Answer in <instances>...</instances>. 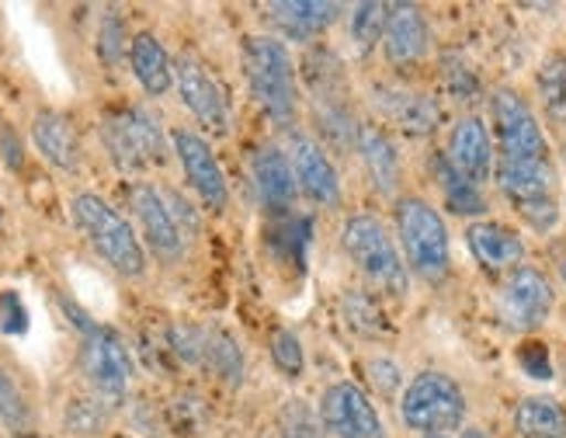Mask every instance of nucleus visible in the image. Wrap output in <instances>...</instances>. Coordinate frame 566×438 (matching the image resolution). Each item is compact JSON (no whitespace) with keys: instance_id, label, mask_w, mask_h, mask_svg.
<instances>
[{"instance_id":"35","label":"nucleus","mask_w":566,"mask_h":438,"mask_svg":"<svg viewBox=\"0 0 566 438\" xmlns=\"http://www.w3.org/2000/svg\"><path fill=\"white\" fill-rule=\"evenodd\" d=\"M361 373L368 379V386L376 389L379 397H392V394H403V373H400V365L392 362L389 355H373V358H365L361 362Z\"/></svg>"},{"instance_id":"44","label":"nucleus","mask_w":566,"mask_h":438,"mask_svg":"<svg viewBox=\"0 0 566 438\" xmlns=\"http://www.w3.org/2000/svg\"><path fill=\"white\" fill-rule=\"evenodd\" d=\"M563 376H566V365H563Z\"/></svg>"},{"instance_id":"9","label":"nucleus","mask_w":566,"mask_h":438,"mask_svg":"<svg viewBox=\"0 0 566 438\" xmlns=\"http://www.w3.org/2000/svg\"><path fill=\"white\" fill-rule=\"evenodd\" d=\"M556 306V292L553 282L538 272L535 264H522L514 272L504 275L501 289H497V313L504 327L518 331V334H532L538 327H546V321L553 316Z\"/></svg>"},{"instance_id":"19","label":"nucleus","mask_w":566,"mask_h":438,"mask_svg":"<svg viewBox=\"0 0 566 438\" xmlns=\"http://www.w3.org/2000/svg\"><path fill=\"white\" fill-rule=\"evenodd\" d=\"M355 150L361 154L365 175H368V181H373V188L379 195H386V199H389V195L400 191L403 164H400L397 143H392V136H389L386 126H376V122H361Z\"/></svg>"},{"instance_id":"12","label":"nucleus","mask_w":566,"mask_h":438,"mask_svg":"<svg viewBox=\"0 0 566 438\" xmlns=\"http://www.w3.org/2000/svg\"><path fill=\"white\" fill-rule=\"evenodd\" d=\"M170 146H175V154L181 160V170L188 185L199 191V199L206 209L212 212H223L227 202H230V185H227V175L223 167H219L212 146L191 129H175L170 133Z\"/></svg>"},{"instance_id":"43","label":"nucleus","mask_w":566,"mask_h":438,"mask_svg":"<svg viewBox=\"0 0 566 438\" xmlns=\"http://www.w3.org/2000/svg\"><path fill=\"white\" fill-rule=\"evenodd\" d=\"M424 438H449V435H424Z\"/></svg>"},{"instance_id":"10","label":"nucleus","mask_w":566,"mask_h":438,"mask_svg":"<svg viewBox=\"0 0 566 438\" xmlns=\"http://www.w3.org/2000/svg\"><path fill=\"white\" fill-rule=\"evenodd\" d=\"M319 421L334 438H386V421L373 397L352 379L331 383L319 397Z\"/></svg>"},{"instance_id":"29","label":"nucleus","mask_w":566,"mask_h":438,"mask_svg":"<svg viewBox=\"0 0 566 438\" xmlns=\"http://www.w3.org/2000/svg\"><path fill=\"white\" fill-rule=\"evenodd\" d=\"M122 126H126L129 139L136 143V150L143 154V160H160L164 157V133H160V122L146 112V108H126L118 115Z\"/></svg>"},{"instance_id":"26","label":"nucleus","mask_w":566,"mask_h":438,"mask_svg":"<svg viewBox=\"0 0 566 438\" xmlns=\"http://www.w3.org/2000/svg\"><path fill=\"white\" fill-rule=\"evenodd\" d=\"M535 91L546 115L566 126V49L543 60V66L535 73Z\"/></svg>"},{"instance_id":"32","label":"nucleus","mask_w":566,"mask_h":438,"mask_svg":"<svg viewBox=\"0 0 566 438\" xmlns=\"http://www.w3.org/2000/svg\"><path fill=\"white\" fill-rule=\"evenodd\" d=\"M268 352H272V362L275 369L285 376V379H300L303 369H306V352H303V341L295 331L289 327H279L272 331V341H268Z\"/></svg>"},{"instance_id":"1","label":"nucleus","mask_w":566,"mask_h":438,"mask_svg":"<svg viewBox=\"0 0 566 438\" xmlns=\"http://www.w3.org/2000/svg\"><path fill=\"white\" fill-rule=\"evenodd\" d=\"M243 73L254 94L258 108L289 129L300 118V81H295V63L289 49L275 35H248L243 39Z\"/></svg>"},{"instance_id":"17","label":"nucleus","mask_w":566,"mask_h":438,"mask_svg":"<svg viewBox=\"0 0 566 438\" xmlns=\"http://www.w3.org/2000/svg\"><path fill=\"white\" fill-rule=\"evenodd\" d=\"M465 248H470L476 264L490 275H507L525 264L522 233L507 223H497V219H473L465 227Z\"/></svg>"},{"instance_id":"30","label":"nucleus","mask_w":566,"mask_h":438,"mask_svg":"<svg viewBox=\"0 0 566 438\" xmlns=\"http://www.w3.org/2000/svg\"><path fill=\"white\" fill-rule=\"evenodd\" d=\"M279 438H327V428L303 397H289L279 407Z\"/></svg>"},{"instance_id":"34","label":"nucleus","mask_w":566,"mask_h":438,"mask_svg":"<svg viewBox=\"0 0 566 438\" xmlns=\"http://www.w3.org/2000/svg\"><path fill=\"white\" fill-rule=\"evenodd\" d=\"M441 81H446V91L455 97V102H476L480 97V77L470 70L462 56H446L441 60Z\"/></svg>"},{"instance_id":"3","label":"nucleus","mask_w":566,"mask_h":438,"mask_svg":"<svg viewBox=\"0 0 566 438\" xmlns=\"http://www.w3.org/2000/svg\"><path fill=\"white\" fill-rule=\"evenodd\" d=\"M392 212H397L400 254L410 272L431 285L446 282L452 272V240L441 212L421 195H403Z\"/></svg>"},{"instance_id":"41","label":"nucleus","mask_w":566,"mask_h":438,"mask_svg":"<svg viewBox=\"0 0 566 438\" xmlns=\"http://www.w3.org/2000/svg\"><path fill=\"white\" fill-rule=\"evenodd\" d=\"M459 438H494V435H490L486 428H476V425H473V428H462Z\"/></svg>"},{"instance_id":"8","label":"nucleus","mask_w":566,"mask_h":438,"mask_svg":"<svg viewBox=\"0 0 566 438\" xmlns=\"http://www.w3.org/2000/svg\"><path fill=\"white\" fill-rule=\"evenodd\" d=\"M81 373L97 394V400H105L108 407L126 397L129 379H133V358L126 341L118 331L91 324L81 341Z\"/></svg>"},{"instance_id":"40","label":"nucleus","mask_w":566,"mask_h":438,"mask_svg":"<svg viewBox=\"0 0 566 438\" xmlns=\"http://www.w3.org/2000/svg\"><path fill=\"white\" fill-rule=\"evenodd\" d=\"M0 139H4V160H8L11 167H21V143L14 139V133H4Z\"/></svg>"},{"instance_id":"6","label":"nucleus","mask_w":566,"mask_h":438,"mask_svg":"<svg viewBox=\"0 0 566 438\" xmlns=\"http://www.w3.org/2000/svg\"><path fill=\"white\" fill-rule=\"evenodd\" d=\"M397 407H400V421L410 431H421V435H449L462 428L465 410H470L462 386L449 373H438V369L417 373L403 386Z\"/></svg>"},{"instance_id":"2","label":"nucleus","mask_w":566,"mask_h":438,"mask_svg":"<svg viewBox=\"0 0 566 438\" xmlns=\"http://www.w3.org/2000/svg\"><path fill=\"white\" fill-rule=\"evenodd\" d=\"M340 248L368 279V285L382 292V296L403 300L410 292V268L400 254V243L382 227V219L368 212L348 216L340 227Z\"/></svg>"},{"instance_id":"13","label":"nucleus","mask_w":566,"mask_h":438,"mask_svg":"<svg viewBox=\"0 0 566 438\" xmlns=\"http://www.w3.org/2000/svg\"><path fill=\"white\" fill-rule=\"evenodd\" d=\"M289 160L295 170V185L306 195L310 202L324 206V209H337L340 206V178L337 167L327 157V146L306 136V133H292L289 139Z\"/></svg>"},{"instance_id":"15","label":"nucleus","mask_w":566,"mask_h":438,"mask_svg":"<svg viewBox=\"0 0 566 438\" xmlns=\"http://www.w3.org/2000/svg\"><path fill=\"white\" fill-rule=\"evenodd\" d=\"M129 206H133L139 230H143V240L150 243V251L164 261H178L185 254V233L175 223V216H170L164 195L154 185L139 181L129 191Z\"/></svg>"},{"instance_id":"22","label":"nucleus","mask_w":566,"mask_h":438,"mask_svg":"<svg viewBox=\"0 0 566 438\" xmlns=\"http://www.w3.org/2000/svg\"><path fill=\"white\" fill-rule=\"evenodd\" d=\"M32 139L39 146V154L60 167V170H77L81 167V139H77V129H73V122L63 115V112H39L32 118Z\"/></svg>"},{"instance_id":"18","label":"nucleus","mask_w":566,"mask_h":438,"mask_svg":"<svg viewBox=\"0 0 566 438\" xmlns=\"http://www.w3.org/2000/svg\"><path fill=\"white\" fill-rule=\"evenodd\" d=\"M446 157L452 160V167L459 175H465L473 185H486L494 178V167H497V146L490 139L486 126L480 115H462L452 133H449V150Z\"/></svg>"},{"instance_id":"42","label":"nucleus","mask_w":566,"mask_h":438,"mask_svg":"<svg viewBox=\"0 0 566 438\" xmlns=\"http://www.w3.org/2000/svg\"><path fill=\"white\" fill-rule=\"evenodd\" d=\"M559 275H563V285H566V258H563V264H559Z\"/></svg>"},{"instance_id":"33","label":"nucleus","mask_w":566,"mask_h":438,"mask_svg":"<svg viewBox=\"0 0 566 438\" xmlns=\"http://www.w3.org/2000/svg\"><path fill=\"white\" fill-rule=\"evenodd\" d=\"M0 421H4L11 431H29V425H32L21 386L14 383V376L4 369V365H0Z\"/></svg>"},{"instance_id":"39","label":"nucleus","mask_w":566,"mask_h":438,"mask_svg":"<svg viewBox=\"0 0 566 438\" xmlns=\"http://www.w3.org/2000/svg\"><path fill=\"white\" fill-rule=\"evenodd\" d=\"M518 362L532 379H553L549 352H546V345H538V341H528V345L518 352Z\"/></svg>"},{"instance_id":"4","label":"nucleus","mask_w":566,"mask_h":438,"mask_svg":"<svg viewBox=\"0 0 566 438\" xmlns=\"http://www.w3.org/2000/svg\"><path fill=\"white\" fill-rule=\"evenodd\" d=\"M73 223L87 237V243L97 251L105 264H112L118 275L126 279H139L146 272V251L136 237V230L129 227V219H122L102 195L94 191H81L73 195L70 202Z\"/></svg>"},{"instance_id":"21","label":"nucleus","mask_w":566,"mask_h":438,"mask_svg":"<svg viewBox=\"0 0 566 438\" xmlns=\"http://www.w3.org/2000/svg\"><path fill=\"white\" fill-rule=\"evenodd\" d=\"M268 14L289 42H313L337 21L340 4H331V0H275V4H268Z\"/></svg>"},{"instance_id":"25","label":"nucleus","mask_w":566,"mask_h":438,"mask_svg":"<svg viewBox=\"0 0 566 438\" xmlns=\"http://www.w3.org/2000/svg\"><path fill=\"white\" fill-rule=\"evenodd\" d=\"M514 431L522 438H566V407L553 397H525L514 407Z\"/></svg>"},{"instance_id":"7","label":"nucleus","mask_w":566,"mask_h":438,"mask_svg":"<svg viewBox=\"0 0 566 438\" xmlns=\"http://www.w3.org/2000/svg\"><path fill=\"white\" fill-rule=\"evenodd\" d=\"M490 122H494L497 160H553L549 139L532 105L514 87H497L490 94Z\"/></svg>"},{"instance_id":"31","label":"nucleus","mask_w":566,"mask_h":438,"mask_svg":"<svg viewBox=\"0 0 566 438\" xmlns=\"http://www.w3.org/2000/svg\"><path fill=\"white\" fill-rule=\"evenodd\" d=\"M386 21H389V4H379V0H365V4L352 8L348 29H352V39L358 42L361 53H368V49L382 42Z\"/></svg>"},{"instance_id":"36","label":"nucleus","mask_w":566,"mask_h":438,"mask_svg":"<svg viewBox=\"0 0 566 438\" xmlns=\"http://www.w3.org/2000/svg\"><path fill=\"white\" fill-rule=\"evenodd\" d=\"M105 143H108V150H112V160H115L122 170H139V167L146 164L143 154L136 150V143L129 139L126 126H122V118H118V115H112V118L105 122Z\"/></svg>"},{"instance_id":"38","label":"nucleus","mask_w":566,"mask_h":438,"mask_svg":"<svg viewBox=\"0 0 566 438\" xmlns=\"http://www.w3.org/2000/svg\"><path fill=\"white\" fill-rule=\"evenodd\" d=\"M97 49H102V56L108 60V63H115L122 53H126V24H122V18L118 14H108L105 21H102V42H97Z\"/></svg>"},{"instance_id":"11","label":"nucleus","mask_w":566,"mask_h":438,"mask_svg":"<svg viewBox=\"0 0 566 438\" xmlns=\"http://www.w3.org/2000/svg\"><path fill=\"white\" fill-rule=\"evenodd\" d=\"M373 105L382 115V122H389L392 129H400L403 136H431L441 122V105L431 94L413 91L400 81H379L373 84Z\"/></svg>"},{"instance_id":"16","label":"nucleus","mask_w":566,"mask_h":438,"mask_svg":"<svg viewBox=\"0 0 566 438\" xmlns=\"http://www.w3.org/2000/svg\"><path fill=\"white\" fill-rule=\"evenodd\" d=\"M431 53V32L417 4H389V21L382 32V56L392 70L421 66Z\"/></svg>"},{"instance_id":"24","label":"nucleus","mask_w":566,"mask_h":438,"mask_svg":"<svg viewBox=\"0 0 566 438\" xmlns=\"http://www.w3.org/2000/svg\"><path fill=\"white\" fill-rule=\"evenodd\" d=\"M431 175L441 188V199H446V209H452L455 216H483L486 212V199L483 188L473 185L465 175L452 167V160L446 154L431 157Z\"/></svg>"},{"instance_id":"37","label":"nucleus","mask_w":566,"mask_h":438,"mask_svg":"<svg viewBox=\"0 0 566 438\" xmlns=\"http://www.w3.org/2000/svg\"><path fill=\"white\" fill-rule=\"evenodd\" d=\"M105 425V410L94 407V400H73L70 410H66V428L77 431V435H87V431H97Z\"/></svg>"},{"instance_id":"27","label":"nucleus","mask_w":566,"mask_h":438,"mask_svg":"<svg viewBox=\"0 0 566 438\" xmlns=\"http://www.w3.org/2000/svg\"><path fill=\"white\" fill-rule=\"evenodd\" d=\"M340 313H344V324H348L358 337H382L386 334V316H382V306L373 292L348 289L340 296Z\"/></svg>"},{"instance_id":"28","label":"nucleus","mask_w":566,"mask_h":438,"mask_svg":"<svg viewBox=\"0 0 566 438\" xmlns=\"http://www.w3.org/2000/svg\"><path fill=\"white\" fill-rule=\"evenodd\" d=\"M202 362L209 365V369L219 379L230 383V386H237L243 379V352L233 341V334H227V331H206V355H202Z\"/></svg>"},{"instance_id":"20","label":"nucleus","mask_w":566,"mask_h":438,"mask_svg":"<svg viewBox=\"0 0 566 438\" xmlns=\"http://www.w3.org/2000/svg\"><path fill=\"white\" fill-rule=\"evenodd\" d=\"M251 178H254V188H258V199L264 209L272 212H282L295 202V170H292V160L285 150L279 146H261L251 160Z\"/></svg>"},{"instance_id":"14","label":"nucleus","mask_w":566,"mask_h":438,"mask_svg":"<svg viewBox=\"0 0 566 438\" xmlns=\"http://www.w3.org/2000/svg\"><path fill=\"white\" fill-rule=\"evenodd\" d=\"M175 87L181 94L185 108L199 118L209 133L223 136L230 129V105L223 97V87L216 84L212 73L195 56H181L175 63Z\"/></svg>"},{"instance_id":"5","label":"nucleus","mask_w":566,"mask_h":438,"mask_svg":"<svg viewBox=\"0 0 566 438\" xmlns=\"http://www.w3.org/2000/svg\"><path fill=\"white\" fill-rule=\"evenodd\" d=\"M494 181L535 233H553L559 223V175L553 160H497Z\"/></svg>"},{"instance_id":"23","label":"nucleus","mask_w":566,"mask_h":438,"mask_svg":"<svg viewBox=\"0 0 566 438\" xmlns=\"http://www.w3.org/2000/svg\"><path fill=\"white\" fill-rule=\"evenodd\" d=\"M129 66L139 87L150 97H164L175 87V63H170L164 42L154 32H136L129 42Z\"/></svg>"}]
</instances>
